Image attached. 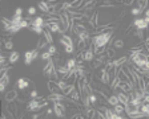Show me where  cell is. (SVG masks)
<instances>
[{
  "instance_id": "8d00e7d4",
  "label": "cell",
  "mask_w": 149,
  "mask_h": 119,
  "mask_svg": "<svg viewBox=\"0 0 149 119\" xmlns=\"http://www.w3.org/2000/svg\"><path fill=\"white\" fill-rule=\"evenodd\" d=\"M31 32H35L37 34H43L44 33V28H39V27H29L28 28Z\"/></svg>"
},
{
  "instance_id": "44dd1931",
  "label": "cell",
  "mask_w": 149,
  "mask_h": 119,
  "mask_svg": "<svg viewBox=\"0 0 149 119\" xmlns=\"http://www.w3.org/2000/svg\"><path fill=\"white\" fill-rule=\"evenodd\" d=\"M28 86H29V81L25 78H19L17 82H16V87H17L19 90H25Z\"/></svg>"
},
{
  "instance_id": "603a6c76",
  "label": "cell",
  "mask_w": 149,
  "mask_h": 119,
  "mask_svg": "<svg viewBox=\"0 0 149 119\" xmlns=\"http://www.w3.org/2000/svg\"><path fill=\"white\" fill-rule=\"evenodd\" d=\"M37 8L40 9L41 12H44V13H49V11H51V8H49V6H48V3L47 1H39L37 3Z\"/></svg>"
},
{
  "instance_id": "2e32d148",
  "label": "cell",
  "mask_w": 149,
  "mask_h": 119,
  "mask_svg": "<svg viewBox=\"0 0 149 119\" xmlns=\"http://www.w3.org/2000/svg\"><path fill=\"white\" fill-rule=\"evenodd\" d=\"M116 95H117V98H118V102H120L121 105H124V106H127L128 103H129V95L127 94V93H124V91H116Z\"/></svg>"
},
{
  "instance_id": "4dcf8cb0",
  "label": "cell",
  "mask_w": 149,
  "mask_h": 119,
  "mask_svg": "<svg viewBox=\"0 0 149 119\" xmlns=\"http://www.w3.org/2000/svg\"><path fill=\"white\" fill-rule=\"evenodd\" d=\"M69 98H71V99H73V101L77 102L79 99H81V94H80V91H79L77 89H74L73 91H72L71 94H69Z\"/></svg>"
},
{
  "instance_id": "30bf717a",
  "label": "cell",
  "mask_w": 149,
  "mask_h": 119,
  "mask_svg": "<svg viewBox=\"0 0 149 119\" xmlns=\"http://www.w3.org/2000/svg\"><path fill=\"white\" fill-rule=\"evenodd\" d=\"M60 25H61V23H48V21H45V27H44V29L51 31V33H60L61 34L63 28L60 27Z\"/></svg>"
},
{
  "instance_id": "681fc988",
  "label": "cell",
  "mask_w": 149,
  "mask_h": 119,
  "mask_svg": "<svg viewBox=\"0 0 149 119\" xmlns=\"http://www.w3.org/2000/svg\"><path fill=\"white\" fill-rule=\"evenodd\" d=\"M51 114H52V109H48L47 110V115H51Z\"/></svg>"
},
{
  "instance_id": "7bdbcfd3",
  "label": "cell",
  "mask_w": 149,
  "mask_h": 119,
  "mask_svg": "<svg viewBox=\"0 0 149 119\" xmlns=\"http://www.w3.org/2000/svg\"><path fill=\"white\" fill-rule=\"evenodd\" d=\"M29 97H31L32 99H36V98L39 97V94H37V91H36V90H32V91L29 93Z\"/></svg>"
},
{
  "instance_id": "6da1fadb",
  "label": "cell",
  "mask_w": 149,
  "mask_h": 119,
  "mask_svg": "<svg viewBox=\"0 0 149 119\" xmlns=\"http://www.w3.org/2000/svg\"><path fill=\"white\" fill-rule=\"evenodd\" d=\"M113 33H115V29H111V31L95 34V36L92 37V40H91V44L93 45V48L108 49V44H109V41L113 39Z\"/></svg>"
},
{
  "instance_id": "f1b7e54d",
  "label": "cell",
  "mask_w": 149,
  "mask_h": 119,
  "mask_svg": "<svg viewBox=\"0 0 149 119\" xmlns=\"http://www.w3.org/2000/svg\"><path fill=\"white\" fill-rule=\"evenodd\" d=\"M124 48V40L116 39L113 40V49H123Z\"/></svg>"
},
{
  "instance_id": "484cf974",
  "label": "cell",
  "mask_w": 149,
  "mask_h": 119,
  "mask_svg": "<svg viewBox=\"0 0 149 119\" xmlns=\"http://www.w3.org/2000/svg\"><path fill=\"white\" fill-rule=\"evenodd\" d=\"M43 37L47 40V43L49 44V45H53V36H52V33H51V31H48V29H44Z\"/></svg>"
},
{
  "instance_id": "ab89813d",
  "label": "cell",
  "mask_w": 149,
  "mask_h": 119,
  "mask_svg": "<svg viewBox=\"0 0 149 119\" xmlns=\"http://www.w3.org/2000/svg\"><path fill=\"white\" fill-rule=\"evenodd\" d=\"M48 52L51 53V56H56V54H57V49H56L55 45H49V48H48Z\"/></svg>"
},
{
  "instance_id": "5b68a950",
  "label": "cell",
  "mask_w": 149,
  "mask_h": 119,
  "mask_svg": "<svg viewBox=\"0 0 149 119\" xmlns=\"http://www.w3.org/2000/svg\"><path fill=\"white\" fill-rule=\"evenodd\" d=\"M80 57L77 58V60H80L81 62H92L93 60H95V52H93V45L92 44H89V46H88L87 49H84L83 52H80Z\"/></svg>"
},
{
  "instance_id": "f6af8a7d",
  "label": "cell",
  "mask_w": 149,
  "mask_h": 119,
  "mask_svg": "<svg viewBox=\"0 0 149 119\" xmlns=\"http://www.w3.org/2000/svg\"><path fill=\"white\" fill-rule=\"evenodd\" d=\"M15 15H16V16H22V15H23V8H20V7H19V8H16Z\"/></svg>"
},
{
  "instance_id": "f907efd6",
  "label": "cell",
  "mask_w": 149,
  "mask_h": 119,
  "mask_svg": "<svg viewBox=\"0 0 149 119\" xmlns=\"http://www.w3.org/2000/svg\"><path fill=\"white\" fill-rule=\"evenodd\" d=\"M19 119H22V118H19Z\"/></svg>"
},
{
  "instance_id": "52a82bcc",
  "label": "cell",
  "mask_w": 149,
  "mask_h": 119,
  "mask_svg": "<svg viewBox=\"0 0 149 119\" xmlns=\"http://www.w3.org/2000/svg\"><path fill=\"white\" fill-rule=\"evenodd\" d=\"M132 27L139 31H144L149 27V17H139L132 23Z\"/></svg>"
},
{
  "instance_id": "ac0fdd59",
  "label": "cell",
  "mask_w": 149,
  "mask_h": 119,
  "mask_svg": "<svg viewBox=\"0 0 149 119\" xmlns=\"http://www.w3.org/2000/svg\"><path fill=\"white\" fill-rule=\"evenodd\" d=\"M47 86H48V90H49V93H61V90H60L57 82L52 81V79H49V81L47 82Z\"/></svg>"
},
{
  "instance_id": "d6a6232c",
  "label": "cell",
  "mask_w": 149,
  "mask_h": 119,
  "mask_svg": "<svg viewBox=\"0 0 149 119\" xmlns=\"http://www.w3.org/2000/svg\"><path fill=\"white\" fill-rule=\"evenodd\" d=\"M24 19H23V16H16V15H13L12 17H11V23H12V25H19L20 23L23 21Z\"/></svg>"
},
{
  "instance_id": "4fadbf2b",
  "label": "cell",
  "mask_w": 149,
  "mask_h": 119,
  "mask_svg": "<svg viewBox=\"0 0 149 119\" xmlns=\"http://www.w3.org/2000/svg\"><path fill=\"white\" fill-rule=\"evenodd\" d=\"M127 62H128V56H123V57L117 58V60H113V69L120 70Z\"/></svg>"
},
{
  "instance_id": "4316f807",
  "label": "cell",
  "mask_w": 149,
  "mask_h": 119,
  "mask_svg": "<svg viewBox=\"0 0 149 119\" xmlns=\"http://www.w3.org/2000/svg\"><path fill=\"white\" fill-rule=\"evenodd\" d=\"M49 45V44L47 43V40L44 39V37H40L39 39V41H37V45H36V49H39V50H41V49L47 48V46Z\"/></svg>"
},
{
  "instance_id": "9c48e42d",
  "label": "cell",
  "mask_w": 149,
  "mask_h": 119,
  "mask_svg": "<svg viewBox=\"0 0 149 119\" xmlns=\"http://www.w3.org/2000/svg\"><path fill=\"white\" fill-rule=\"evenodd\" d=\"M67 107L61 103V102H57V103H53V113L57 118H64L65 114H67Z\"/></svg>"
},
{
  "instance_id": "9a60e30c",
  "label": "cell",
  "mask_w": 149,
  "mask_h": 119,
  "mask_svg": "<svg viewBox=\"0 0 149 119\" xmlns=\"http://www.w3.org/2000/svg\"><path fill=\"white\" fill-rule=\"evenodd\" d=\"M17 95H19L17 94V90H16V89H12V90H9V91L6 94L4 99H6V102H8V103H12V102L16 101Z\"/></svg>"
},
{
  "instance_id": "f546056e",
  "label": "cell",
  "mask_w": 149,
  "mask_h": 119,
  "mask_svg": "<svg viewBox=\"0 0 149 119\" xmlns=\"http://www.w3.org/2000/svg\"><path fill=\"white\" fill-rule=\"evenodd\" d=\"M74 89H76V85H74V83H68V86H67V89L63 91V94H64L65 97H69V94L73 91Z\"/></svg>"
},
{
  "instance_id": "d4e9b609",
  "label": "cell",
  "mask_w": 149,
  "mask_h": 119,
  "mask_svg": "<svg viewBox=\"0 0 149 119\" xmlns=\"http://www.w3.org/2000/svg\"><path fill=\"white\" fill-rule=\"evenodd\" d=\"M65 65H67V67H68L69 70H73L74 67L77 66V58H69V60H67V62H65Z\"/></svg>"
},
{
  "instance_id": "ee69618b",
  "label": "cell",
  "mask_w": 149,
  "mask_h": 119,
  "mask_svg": "<svg viewBox=\"0 0 149 119\" xmlns=\"http://www.w3.org/2000/svg\"><path fill=\"white\" fill-rule=\"evenodd\" d=\"M39 118H44V114L39 113V114H33V115H32V119H39Z\"/></svg>"
},
{
  "instance_id": "cb8c5ba5",
  "label": "cell",
  "mask_w": 149,
  "mask_h": 119,
  "mask_svg": "<svg viewBox=\"0 0 149 119\" xmlns=\"http://www.w3.org/2000/svg\"><path fill=\"white\" fill-rule=\"evenodd\" d=\"M107 103L108 105H111L112 107H115L116 105H118L120 102H118V98H117V95L116 94H112V95H109L108 97V99H107Z\"/></svg>"
},
{
  "instance_id": "b9f144b4",
  "label": "cell",
  "mask_w": 149,
  "mask_h": 119,
  "mask_svg": "<svg viewBox=\"0 0 149 119\" xmlns=\"http://www.w3.org/2000/svg\"><path fill=\"white\" fill-rule=\"evenodd\" d=\"M130 13H132L133 16H140L143 12H141V11H140V8L137 7V8H133V9H132V12H130Z\"/></svg>"
},
{
  "instance_id": "836d02e7",
  "label": "cell",
  "mask_w": 149,
  "mask_h": 119,
  "mask_svg": "<svg viewBox=\"0 0 149 119\" xmlns=\"http://www.w3.org/2000/svg\"><path fill=\"white\" fill-rule=\"evenodd\" d=\"M56 82H57V85H59L61 93L64 91L65 89H67V86H68V81H67V79H59V81H56Z\"/></svg>"
},
{
  "instance_id": "5bb4252c",
  "label": "cell",
  "mask_w": 149,
  "mask_h": 119,
  "mask_svg": "<svg viewBox=\"0 0 149 119\" xmlns=\"http://www.w3.org/2000/svg\"><path fill=\"white\" fill-rule=\"evenodd\" d=\"M31 27H39V28H44L45 27V19L43 16H36L31 20Z\"/></svg>"
},
{
  "instance_id": "8fae6325",
  "label": "cell",
  "mask_w": 149,
  "mask_h": 119,
  "mask_svg": "<svg viewBox=\"0 0 149 119\" xmlns=\"http://www.w3.org/2000/svg\"><path fill=\"white\" fill-rule=\"evenodd\" d=\"M99 79H100V82L104 83V85H109V83H111V79H112L111 73L107 70L105 67H102L101 70H100V73H99Z\"/></svg>"
},
{
  "instance_id": "7402d4cb",
  "label": "cell",
  "mask_w": 149,
  "mask_h": 119,
  "mask_svg": "<svg viewBox=\"0 0 149 119\" xmlns=\"http://www.w3.org/2000/svg\"><path fill=\"white\" fill-rule=\"evenodd\" d=\"M19 58H20V53L13 50V52H11L8 54V62L9 64H16L19 61Z\"/></svg>"
},
{
  "instance_id": "d590c367",
  "label": "cell",
  "mask_w": 149,
  "mask_h": 119,
  "mask_svg": "<svg viewBox=\"0 0 149 119\" xmlns=\"http://www.w3.org/2000/svg\"><path fill=\"white\" fill-rule=\"evenodd\" d=\"M40 58L43 60V61H47V62H48L51 58H52V56H51V53L48 52V50H47V52H43V53H41V54H40Z\"/></svg>"
},
{
  "instance_id": "e575fe53",
  "label": "cell",
  "mask_w": 149,
  "mask_h": 119,
  "mask_svg": "<svg viewBox=\"0 0 149 119\" xmlns=\"http://www.w3.org/2000/svg\"><path fill=\"white\" fill-rule=\"evenodd\" d=\"M115 56H116V49H113V48L109 46V48L107 49V57H108V60H113Z\"/></svg>"
},
{
  "instance_id": "7a4b0ae2",
  "label": "cell",
  "mask_w": 149,
  "mask_h": 119,
  "mask_svg": "<svg viewBox=\"0 0 149 119\" xmlns=\"http://www.w3.org/2000/svg\"><path fill=\"white\" fill-rule=\"evenodd\" d=\"M59 41H60V44L63 45V48H64V52L67 53V54H71V53L74 52L73 39H72L71 36H68V34H61Z\"/></svg>"
},
{
  "instance_id": "60d3db41",
  "label": "cell",
  "mask_w": 149,
  "mask_h": 119,
  "mask_svg": "<svg viewBox=\"0 0 149 119\" xmlns=\"http://www.w3.org/2000/svg\"><path fill=\"white\" fill-rule=\"evenodd\" d=\"M35 15H36V8H35V7H29V8H28V16L33 17Z\"/></svg>"
},
{
  "instance_id": "83f0119b",
  "label": "cell",
  "mask_w": 149,
  "mask_h": 119,
  "mask_svg": "<svg viewBox=\"0 0 149 119\" xmlns=\"http://www.w3.org/2000/svg\"><path fill=\"white\" fill-rule=\"evenodd\" d=\"M12 49H13V41H12V39L4 40L3 50H12Z\"/></svg>"
},
{
  "instance_id": "ffe728a7",
  "label": "cell",
  "mask_w": 149,
  "mask_h": 119,
  "mask_svg": "<svg viewBox=\"0 0 149 119\" xmlns=\"http://www.w3.org/2000/svg\"><path fill=\"white\" fill-rule=\"evenodd\" d=\"M118 89H120L121 91H124L127 93V94H130V93L134 90L133 85H130V83H125V82H121L120 86H118Z\"/></svg>"
},
{
  "instance_id": "74e56055",
  "label": "cell",
  "mask_w": 149,
  "mask_h": 119,
  "mask_svg": "<svg viewBox=\"0 0 149 119\" xmlns=\"http://www.w3.org/2000/svg\"><path fill=\"white\" fill-rule=\"evenodd\" d=\"M89 101L92 105H96L97 103V94L96 93H91L89 94Z\"/></svg>"
},
{
  "instance_id": "1f68e13d",
  "label": "cell",
  "mask_w": 149,
  "mask_h": 119,
  "mask_svg": "<svg viewBox=\"0 0 149 119\" xmlns=\"http://www.w3.org/2000/svg\"><path fill=\"white\" fill-rule=\"evenodd\" d=\"M112 110H113V113H116V114H118V115H121V114L125 111V107H124V105L118 103V105H116V106L113 107Z\"/></svg>"
},
{
  "instance_id": "c3c4849f",
  "label": "cell",
  "mask_w": 149,
  "mask_h": 119,
  "mask_svg": "<svg viewBox=\"0 0 149 119\" xmlns=\"http://www.w3.org/2000/svg\"><path fill=\"white\" fill-rule=\"evenodd\" d=\"M145 46H148L149 48V37H146L145 39Z\"/></svg>"
},
{
  "instance_id": "277c9868",
  "label": "cell",
  "mask_w": 149,
  "mask_h": 119,
  "mask_svg": "<svg viewBox=\"0 0 149 119\" xmlns=\"http://www.w3.org/2000/svg\"><path fill=\"white\" fill-rule=\"evenodd\" d=\"M49 103V102L47 101V99H44V101H39V99H31V101L28 102L27 105V111H29V113H36V111H40L43 107H45Z\"/></svg>"
},
{
  "instance_id": "3957f363",
  "label": "cell",
  "mask_w": 149,
  "mask_h": 119,
  "mask_svg": "<svg viewBox=\"0 0 149 119\" xmlns=\"http://www.w3.org/2000/svg\"><path fill=\"white\" fill-rule=\"evenodd\" d=\"M129 60L133 62L134 66L140 67L144 62L146 61V60H149V56L146 54L145 52H133V53H130Z\"/></svg>"
},
{
  "instance_id": "8992f818",
  "label": "cell",
  "mask_w": 149,
  "mask_h": 119,
  "mask_svg": "<svg viewBox=\"0 0 149 119\" xmlns=\"http://www.w3.org/2000/svg\"><path fill=\"white\" fill-rule=\"evenodd\" d=\"M40 54H41V53H40V50H39V49L27 50V52L24 53V64L25 65H31L37 57H40Z\"/></svg>"
},
{
  "instance_id": "f35d334b",
  "label": "cell",
  "mask_w": 149,
  "mask_h": 119,
  "mask_svg": "<svg viewBox=\"0 0 149 119\" xmlns=\"http://www.w3.org/2000/svg\"><path fill=\"white\" fill-rule=\"evenodd\" d=\"M133 36H134V37H139L140 40H144V31H139V29H134Z\"/></svg>"
},
{
  "instance_id": "d6986e66",
  "label": "cell",
  "mask_w": 149,
  "mask_h": 119,
  "mask_svg": "<svg viewBox=\"0 0 149 119\" xmlns=\"http://www.w3.org/2000/svg\"><path fill=\"white\" fill-rule=\"evenodd\" d=\"M97 19H99V13H97V12H93V15H92V17H91V20L88 21V25H89L92 29H95V31H96V28L99 27Z\"/></svg>"
},
{
  "instance_id": "e0dca14e",
  "label": "cell",
  "mask_w": 149,
  "mask_h": 119,
  "mask_svg": "<svg viewBox=\"0 0 149 119\" xmlns=\"http://www.w3.org/2000/svg\"><path fill=\"white\" fill-rule=\"evenodd\" d=\"M56 69H57L59 76L63 77V79L67 78V77H68V74H69V72H71L68 67H67V65H57V66H56Z\"/></svg>"
},
{
  "instance_id": "ba28073f",
  "label": "cell",
  "mask_w": 149,
  "mask_h": 119,
  "mask_svg": "<svg viewBox=\"0 0 149 119\" xmlns=\"http://www.w3.org/2000/svg\"><path fill=\"white\" fill-rule=\"evenodd\" d=\"M45 99L48 102H52V103H57V102H64L67 101L68 98L65 97L63 93H49V95H47Z\"/></svg>"
},
{
  "instance_id": "7dc6e473",
  "label": "cell",
  "mask_w": 149,
  "mask_h": 119,
  "mask_svg": "<svg viewBox=\"0 0 149 119\" xmlns=\"http://www.w3.org/2000/svg\"><path fill=\"white\" fill-rule=\"evenodd\" d=\"M144 15H145V17H149V7L146 8V11L144 12Z\"/></svg>"
},
{
  "instance_id": "7c38bea8",
  "label": "cell",
  "mask_w": 149,
  "mask_h": 119,
  "mask_svg": "<svg viewBox=\"0 0 149 119\" xmlns=\"http://www.w3.org/2000/svg\"><path fill=\"white\" fill-rule=\"evenodd\" d=\"M9 82H11V78H9L8 73L1 74V77H0V91L1 93L6 91V87L9 85Z\"/></svg>"
},
{
  "instance_id": "bcb514c9",
  "label": "cell",
  "mask_w": 149,
  "mask_h": 119,
  "mask_svg": "<svg viewBox=\"0 0 149 119\" xmlns=\"http://www.w3.org/2000/svg\"><path fill=\"white\" fill-rule=\"evenodd\" d=\"M80 118H81V115H80V114H76V115H73L71 119H80Z\"/></svg>"
}]
</instances>
